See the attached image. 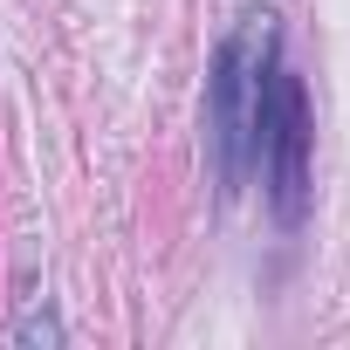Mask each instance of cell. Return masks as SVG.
<instances>
[{"instance_id":"6da1fadb","label":"cell","mask_w":350,"mask_h":350,"mask_svg":"<svg viewBox=\"0 0 350 350\" xmlns=\"http://www.w3.org/2000/svg\"><path fill=\"white\" fill-rule=\"evenodd\" d=\"M268 55H275V14L254 8V14H241V35H234V42L220 49V62H213V151H220L227 193H241L247 165H254L268 83H275Z\"/></svg>"},{"instance_id":"7a4b0ae2","label":"cell","mask_w":350,"mask_h":350,"mask_svg":"<svg viewBox=\"0 0 350 350\" xmlns=\"http://www.w3.org/2000/svg\"><path fill=\"white\" fill-rule=\"evenodd\" d=\"M254 165L268 172L275 213L295 227L302 206H309V96H302V76H288V69H275V83H268V110H261Z\"/></svg>"}]
</instances>
